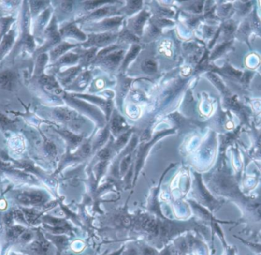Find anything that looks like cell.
I'll list each match as a JSON object with an SVG mask.
<instances>
[{"mask_svg":"<svg viewBox=\"0 0 261 255\" xmlns=\"http://www.w3.org/2000/svg\"><path fill=\"white\" fill-rule=\"evenodd\" d=\"M51 250V243L47 241L42 232H37V239L26 248L29 255H47Z\"/></svg>","mask_w":261,"mask_h":255,"instance_id":"6da1fadb","label":"cell"},{"mask_svg":"<svg viewBox=\"0 0 261 255\" xmlns=\"http://www.w3.org/2000/svg\"><path fill=\"white\" fill-rule=\"evenodd\" d=\"M18 202L25 205H38L44 202V195L38 191H27L18 195Z\"/></svg>","mask_w":261,"mask_h":255,"instance_id":"7a4b0ae2","label":"cell"},{"mask_svg":"<svg viewBox=\"0 0 261 255\" xmlns=\"http://www.w3.org/2000/svg\"><path fill=\"white\" fill-rule=\"evenodd\" d=\"M14 37L15 34L14 30H10L2 38V42L0 44V60L11 50L14 43Z\"/></svg>","mask_w":261,"mask_h":255,"instance_id":"3957f363","label":"cell"},{"mask_svg":"<svg viewBox=\"0 0 261 255\" xmlns=\"http://www.w3.org/2000/svg\"><path fill=\"white\" fill-rule=\"evenodd\" d=\"M116 35L110 33L102 34V35H93L89 38V42L85 44V45L102 46L113 42Z\"/></svg>","mask_w":261,"mask_h":255,"instance_id":"277c9868","label":"cell"},{"mask_svg":"<svg viewBox=\"0 0 261 255\" xmlns=\"http://www.w3.org/2000/svg\"><path fill=\"white\" fill-rule=\"evenodd\" d=\"M124 51H119L116 52L109 53L107 55H105L102 59V64L105 67H109L111 69H113L115 67L119 64L120 61L123 58Z\"/></svg>","mask_w":261,"mask_h":255,"instance_id":"5b68a950","label":"cell"},{"mask_svg":"<svg viewBox=\"0 0 261 255\" xmlns=\"http://www.w3.org/2000/svg\"><path fill=\"white\" fill-rule=\"evenodd\" d=\"M15 75L13 71H6L0 72V87L2 89H13L14 85Z\"/></svg>","mask_w":261,"mask_h":255,"instance_id":"8992f818","label":"cell"},{"mask_svg":"<svg viewBox=\"0 0 261 255\" xmlns=\"http://www.w3.org/2000/svg\"><path fill=\"white\" fill-rule=\"evenodd\" d=\"M148 16V13L147 12L144 11L140 13L138 16L130 20V26H131L134 32L138 34V35H142V29H143L144 25H145V22L147 20Z\"/></svg>","mask_w":261,"mask_h":255,"instance_id":"52a82bcc","label":"cell"},{"mask_svg":"<svg viewBox=\"0 0 261 255\" xmlns=\"http://www.w3.org/2000/svg\"><path fill=\"white\" fill-rule=\"evenodd\" d=\"M31 12L30 8L28 5L24 6L23 11H22V30L23 31V36H26L29 35V27H30V22H31Z\"/></svg>","mask_w":261,"mask_h":255,"instance_id":"ba28073f","label":"cell"},{"mask_svg":"<svg viewBox=\"0 0 261 255\" xmlns=\"http://www.w3.org/2000/svg\"><path fill=\"white\" fill-rule=\"evenodd\" d=\"M47 239L51 240L58 248V254H57V255H60L63 249L65 248L67 244H68V239L66 236H63V235L55 236V235H47Z\"/></svg>","mask_w":261,"mask_h":255,"instance_id":"9c48e42d","label":"cell"},{"mask_svg":"<svg viewBox=\"0 0 261 255\" xmlns=\"http://www.w3.org/2000/svg\"><path fill=\"white\" fill-rule=\"evenodd\" d=\"M60 32L63 35L76 37V38H79L82 41H85L86 38H87L84 33L80 31L74 25H69V26H66L65 28L62 29Z\"/></svg>","mask_w":261,"mask_h":255,"instance_id":"30bf717a","label":"cell"},{"mask_svg":"<svg viewBox=\"0 0 261 255\" xmlns=\"http://www.w3.org/2000/svg\"><path fill=\"white\" fill-rule=\"evenodd\" d=\"M25 232H26V228L20 225L9 227L6 232V239L10 242H13L17 240L18 238L21 237V235Z\"/></svg>","mask_w":261,"mask_h":255,"instance_id":"8fae6325","label":"cell"},{"mask_svg":"<svg viewBox=\"0 0 261 255\" xmlns=\"http://www.w3.org/2000/svg\"><path fill=\"white\" fill-rule=\"evenodd\" d=\"M74 46L67 43L61 44L60 45H58V47L53 49L52 51H51V60H55L58 57H60V55L65 53L67 50H69L71 47H74Z\"/></svg>","mask_w":261,"mask_h":255,"instance_id":"7c38bea8","label":"cell"},{"mask_svg":"<svg viewBox=\"0 0 261 255\" xmlns=\"http://www.w3.org/2000/svg\"><path fill=\"white\" fill-rule=\"evenodd\" d=\"M142 67V70L145 71V73L148 74V75H154L158 70L156 62L151 60V59H146V60H144Z\"/></svg>","mask_w":261,"mask_h":255,"instance_id":"4fadbf2b","label":"cell"},{"mask_svg":"<svg viewBox=\"0 0 261 255\" xmlns=\"http://www.w3.org/2000/svg\"><path fill=\"white\" fill-rule=\"evenodd\" d=\"M14 21V18H11V17L10 18H0V40H1L2 37L6 35L11 24Z\"/></svg>","mask_w":261,"mask_h":255,"instance_id":"5bb4252c","label":"cell"},{"mask_svg":"<svg viewBox=\"0 0 261 255\" xmlns=\"http://www.w3.org/2000/svg\"><path fill=\"white\" fill-rule=\"evenodd\" d=\"M140 46L133 45L131 49H130V51H129V54H128L127 56L125 57V60H124L123 64H122V69H125L126 67L129 65V63H130L131 60H133L134 58H135V57L138 55V53L140 51Z\"/></svg>","mask_w":261,"mask_h":255,"instance_id":"9a60e30c","label":"cell"},{"mask_svg":"<svg viewBox=\"0 0 261 255\" xmlns=\"http://www.w3.org/2000/svg\"><path fill=\"white\" fill-rule=\"evenodd\" d=\"M55 114L59 120H64V121H70L75 116L73 112L66 109H61V108L57 109L55 111Z\"/></svg>","mask_w":261,"mask_h":255,"instance_id":"2e32d148","label":"cell"},{"mask_svg":"<svg viewBox=\"0 0 261 255\" xmlns=\"http://www.w3.org/2000/svg\"><path fill=\"white\" fill-rule=\"evenodd\" d=\"M125 125V120L121 116L116 115L113 118L112 121V129L115 133L120 132L124 128Z\"/></svg>","mask_w":261,"mask_h":255,"instance_id":"e0dca14e","label":"cell"},{"mask_svg":"<svg viewBox=\"0 0 261 255\" xmlns=\"http://www.w3.org/2000/svg\"><path fill=\"white\" fill-rule=\"evenodd\" d=\"M47 55L46 54H42L37 59L36 67H35V75H40L43 71L44 67L47 62Z\"/></svg>","mask_w":261,"mask_h":255,"instance_id":"ac0fdd59","label":"cell"},{"mask_svg":"<svg viewBox=\"0 0 261 255\" xmlns=\"http://www.w3.org/2000/svg\"><path fill=\"white\" fill-rule=\"evenodd\" d=\"M122 18L121 17H115V18H108L106 20L103 21L101 22L102 28L103 29H111V28H114L116 26H118L121 22H122Z\"/></svg>","mask_w":261,"mask_h":255,"instance_id":"d6986e66","label":"cell"},{"mask_svg":"<svg viewBox=\"0 0 261 255\" xmlns=\"http://www.w3.org/2000/svg\"><path fill=\"white\" fill-rule=\"evenodd\" d=\"M47 2H39V1H31L30 2V12L32 15H35L37 13L43 9L45 6V4Z\"/></svg>","mask_w":261,"mask_h":255,"instance_id":"ffe728a7","label":"cell"},{"mask_svg":"<svg viewBox=\"0 0 261 255\" xmlns=\"http://www.w3.org/2000/svg\"><path fill=\"white\" fill-rule=\"evenodd\" d=\"M50 16V11L48 9L45 10L44 12L41 16L39 17V18L38 19V22H37V30H42L44 26H45L46 23H47L48 18Z\"/></svg>","mask_w":261,"mask_h":255,"instance_id":"44dd1931","label":"cell"},{"mask_svg":"<svg viewBox=\"0 0 261 255\" xmlns=\"http://www.w3.org/2000/svg\"><path fill=\"white\" fill-rule=\"evenodd\" d=\"M113 7H104L96 10L94 13L89 15V18H99V17L105 16L106 15L109 14L113 11Z\"/></svg>","mask_w":261,"mask_h":255,"instance_id":"7402d4cb","label":"cell"},{"mask_svg":"<svg viewBox=\"0 0 261 255\" xmlns=\"http://www.w3.org/2000/svg\"><path fill=\"white\" fill-rule=\"evenodd\" d=\"M79 59V56L77 55H74L72 53H70V54H67V55H64L60 58L59 60L60 63H73L77 61Z\"/></svg>","mask_w":261,"mask_h":255,"instance_id":"603a6c76","label":"cell"},{"mask_svg":"<svg viewBox=\"0 0 261 255\" xmlns=\"http://www.w3.org/2000/svg\"><path fill=\"white\" fill-rule=\"evenodd\" d=\"M23 45L28 51H31L35 48V41L31 35H26L23 38Z\"/></svg>","mask_w":261,"mask_h":255,"instance_id":"cb8c5ba5","label":"cell"},{"mask_svg":"<svg viewBox=\"0 0 261 255\" xmlns=\"http://www.w3.org/2000/svg\"><path fill=\"white\" fill-rule=\"evenodd\" d=\"M142 1H130V2H129V5L127 6L128 13L130 14V13L137 11L142 7Z\"/></svg>","mask_w":261,"mask_h":255,"instance_id":"d4e9b609","label":"cell"},{"mask_svg":"<svg viewBox=\"0 0 261 255\" xmlns=\"http://www.w3.org/2000/svg\"><path fill=\"white\" fill-rule=\"evenodd\" d=\"M13 126V121L9 120L6 116L0 113V128L9 129Z\"/></svg>","mask_w":261,"mask_h":255,"instance_id":"484cf974","label":"cell"},{"mask_svg":"<svg viewBox=\"0 0 261 255\" xmlns=\"http://www.w3.org/2000/svg\"><path fill=\"white\" fill-rule=\"evenodd\" d=\"M63 133H64V135L65 136L66 138L69 140L71 143L74 144V145L78 144L81 141V138L80 137H78V136L75 135L73 134H71L70 132H64Z\"/></svg>","mask_w":261,"mask_h":255,"instance_id":"4316f807","label":"cell"},{"mask_svg":"<svg viewBox=\"0 0 261 255\" xmlns=\"http://www.w3.org/2000/svg\"><path fill=\"white\" fill-rule=\"evenodd\" d=\"M141 254L142 255H156L157 252L154 248L148 246H144L141 248Z\"/></svg>","mask_w":261,"mask_h":255,"instance_id":"83f0119b","label":"cell"},{"mask_svg":"<svg viewBox=\"0 0 261 255\" xmlns=\"http://www.w3.org/2000/svg\"><path fill=\"white\" fill-rule=\"evenodd\" d=\"M121 37H122L125 40L129 41V42H136L138 41V38L134 36V35H131L129 31H123L121 34Z\"/></svg>","mask_w":261,"mask_h":255,"instance_id":"f1b7e54d","label":"cell"},{"mask_svg":"<svg viewBox=\"0 0 261 255\" xmlns=\"http://www.w3.org/2000/svg\"><path fill=\"white\" fill-rule=\"evenodd\" d=\"M96 49L92 48L89 51H87L85 54V60L87 62H90L91 60H93V58H94L95 53H96Z\"/></svg>","mask_w":261,"mask_h":255,"instance_id":"f546056e","label":"cell"},{"mask_svg":"<svg viewBox=\"0 0 261 255\" xmlns=\"http://www.w3.org/2000/svg\"><path fill=\"white\" fill-rule=\"evenodd\" d=\"M129 132H128V133H126V134L122 135L120 137L119 139H118V141H117V142H116V146H122V145H123L124 144H125V142L127 141L128 138H129Z\"/></svg>","mask_w":261,"mask_h":255,"instance_id":"4dcf8cb0","label":"cell"},{"mask_svg":"<svg viewBox=\"0 0 261 255\" xmlns=\"http://www.w3.org/2000/svg\"><path fill=\"white\" fill-rule=\"evenodd\" d=\"M61 8L62 10H64V12H71L72 8V2L65 1L62 2Z\"/></svg>","mask_w":261,"mask_h":255,"instance_id":"1f68e13d","label":"cell"},{"mask_svg":"<svg viewBox=\"0 0 261 255\" xmlns=\"http://www.w3.org/2000/svg\"><path fill=\"white\" fill-rule=\"evenodd\" d=\"M108 2H103V1H89V2H87V8L88 9H91V8H94L96 6H99L100 4L107 3Z\"/></svg>","mask_w":261,"mask_h":255,"instance_id":"d6a6232c","label":"cell"},{"mask_svg":"<svg viewBox=\"0 0 261 255\" xmlns=\"http://www.w3.org/2000/svg\"><path fill=\"white\" fill-rule=\"evenodd\" d=\"M108 131L105 130L102 132V134L101 135V137L99 138L98 141L96 142V145L100 146V145H102L105 142V139L107 138Z\"/></svg>","mask_w":261,"mask_h":255,"instance_id":"836d02e7","label":"cell"},{"mask_svg":"<svg viewBox=\"0 0 261 255\" xmlns=\"http://www.w3.org/2000/svg\"><path fill=\"white\" fill-rule=\"evenodd\" d=\"M110 156V151H109L108 149H104V150H102L99 154V157H100L101 159H107L109 158Z\"/></svg>","mask_w":261,"mask_h":255,"instance_id":"e575fe53","label":"cell"},{"mask_svg":"<svg viewBox=\"0 0 261 255\" xmlns=\"http://www.w3.org/2000/svg\"><path fill=\"white\" fill-rule=\"evenodd\" d=\"M130 156H128V157H126V158H125V160H124L123 161H122V170H126V169L128 168V166H129V163H130Z\"/></svg>","mask_w":261,"mask_h":255,"instance_id":"d590c367","label":"cell"},{"mask_svg":"<svg viewBox=\"0 0 261 255\" xmlns=\"http://www.w3.org/2000/svg\"><path fill=\"white\" fill-rule=\"evenodd\" d=\"M139 255V253H138V251H137L135 248H130V249L128 250L127 252H126V253H125V255Z\"/></svg>","mask_w":261,"mask_h":255,"instance_id":"8d00e7d4","label":"cell"},{"mask_svg":"<svg viewBox=\"0 0 261 255\" xmlns=\"http://www.w3.org/2000/svg\"><path fill=\"white\" fill-rule=\"evenodd\" d=\"M12 255H16V254H13Z\"/></svg>","mask_w":261,"mask_h":255,"instance_id":"74e56055","label":"cell"}]
</instances>
